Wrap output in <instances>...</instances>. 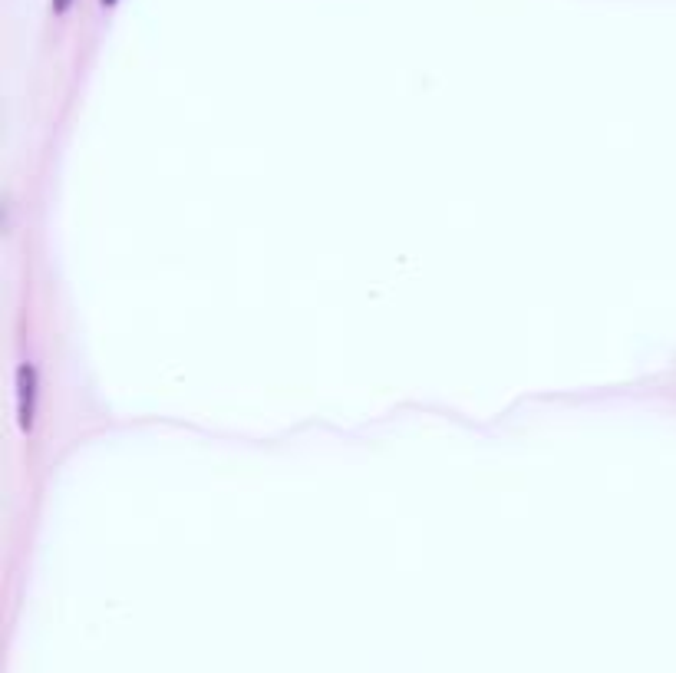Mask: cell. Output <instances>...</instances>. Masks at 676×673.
I'll use <instances>...</instances> for the list:
<instances>
[{
  "instance_id": "obj_1",
  "label": "cell",
  "mask_w": 676,
  "mask_h": 673,
  "mask_svg": "<svg viewBox=\"0 0 676 673\" xmlns=\"http://www.w3.org/2000/svg\"><path fill=\"white\" fill-rule=\"evenodd\" d=\"M17 423L24 433L37 423V367L30 360L17 367Z\"/></svg>"
},
{
  "instance_id": "obj_2",
  "label": "cell",
  "mask_w": 676,
  "mask_h": 673,
  "mask_svg": "<svg viewBox=\"0 0 676 673\" xmlns=\"http://www.w3.org/2000/svg\"><path fill=\"white\" fill-rule=\"evenodd\" d=\"M70 4H73V0H50L53 14H66V10H70Z\"/></svg>"
},
{
  "instance_id": "obj_3",
  "label": "cell",
  "mask_w": 676,
  "mask_h": 673,
  "mask_svg": "<svg viewBox=\"0 0 676 673\" xmlns=\"http://www.w3.org/2000/svg\"><path fill=\"white\" fill-rule=\"evenodd\" d=\"M99 4H103V7H113V4H116V0H99Z\"/></svg>"
}]
</instances>
